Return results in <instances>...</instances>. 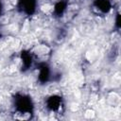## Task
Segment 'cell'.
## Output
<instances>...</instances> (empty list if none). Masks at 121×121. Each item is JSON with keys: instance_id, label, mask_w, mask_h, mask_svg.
I'll return each mask as SVG.
<instances>
[{"instance_id": "obj_5", "label": "cell", "mask_w": 121, "mask_h": 121, "mask_svg": "<svg viewBox=\"0 0 121 121\" xmlns=\"http://www.w3.org/2000/svg\"><path fill=\"white\" fill-rule=\"evenodd\" d=\"M106 99H107V103H108V105H110L111 107H113V108L118 107L119 104H120V101H121V99H120V95H119L117 93H115V92L109 93L108 95H107V98H106Z\"/></svg>"}, {"instance_id": "obj_6", "label": "cell", "mask_w": 121, "mask_h": 121, "mask_svg": "<svg viewBox=\"0 0 121 121\" xmlns=\"http://www.w3.org/2000/svg\"><path fill=\"white\" fill-rule=\"evenodd\" d=\"M21 61H22V66L25 69L29 68L32 64V57L29 52H22L21 54Z\"/></svg>"}, {"instance_id": "obj_7", "label": "cell", "mask_w": 121, "mask_h": 121, "mask_svg": "<svg viewBox=\"0 0 121 121\" xmlns=\"http://www.w3.org/2000/svg\"><path fill=\"white\" fill-rule=\"evenodd\" d=\"M48 78H49V69L45 64L42 65L39 71V80L43 83V82H46Z\"/></svg>"}, {"instance_id": "obj_3", "label": "cell", "mask_w": 121, "mask_h": 121, "mask_svg": "<svg viewBox=\"0 0 121 121\" xmlns=\"http://www.w3.org/2000/svg\"><path fill=\"white\" fill-rule=\"evenodd\" d=\"M46 107L52 112H57L61 107V98L59 95H51L46 100Z\"/></svg>"}, {"instance_id": "obj_1", "label": "cell", "mask_w": 121, "mask_h": 121, "mask_svg": "<svg viewBox=\"0 0 121 121\" xmlns=\"http://www.w3.org/2000/svg\"><path fill=\"white\" fill-rule=\"evenodd\" d=\"M15 106H16V110L19 112V114H21V118L20 119H25V114H30L31 113V110H32V103L31 100L28 96L26 95H20L15 99Z\"/></svg>"}, {"instance_id": "obj_8", "label": "cell", "mask_w": 121, "mask_h": 121, "mask_svg": "<svg viewBox=\"0 0 121 121\" xmlns=\"http://www.w3.org/2000/svg\"><path fill=\"white\" fill-rule=\"evenodd\" d=\"M66 7H67V3H66L65 1H63V0L59 1V2L56 3L55 6H54V12H55V14H57V15L62 14V13L65 11Z\"/></svg>"}, {"instance_id": "obj_4", "label": "cell", "mask_w": 121, "mask_h": 121, "mask_svg": "<svg viewBox=\"0 0 121 121\" xmlns=\"http://www.w3.org/2000/svg\"><path fill=\"white\" fill-rule=\"evenodd\" d=\"M94 6L95 9L101 13H108L112 9V3L110 0H95Z\"/></svg>"}, {"instance_id": "obj_2", "label": "cell", "mask_w": 121, "mask_h": 121, "mask_svg": "<svg viewBox=\"0 0 121 121\" xmlns=\"http://www.w3.org/2000/svg\"><path fill=\"white\" fill-rule=\"evenodd\" d=\"M19 7L23 12L30 15L36 9V0H20Z\"/></svg>"}]
</instances>
